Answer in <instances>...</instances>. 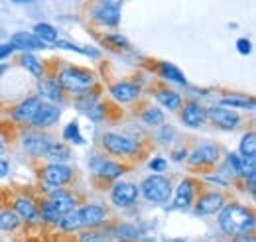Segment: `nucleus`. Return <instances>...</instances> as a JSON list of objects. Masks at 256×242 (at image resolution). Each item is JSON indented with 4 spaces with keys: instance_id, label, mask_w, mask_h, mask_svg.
Instances as JSON below:
<instances>
[{
    "instance_id": "obj_20",
    "label": "nucleus",
    "mask_w": 256,
    "mask_h": 242,
    "mask_svg": "<svg viewBox=\"0 0 256 242\" xmlns=\"http://www.w3.org/2000/svg\"><path fill=\"white\" fill-rule=\"evenodd\" d=\"M193 201V182L192 180H184L180 183L178 191H176V207L178 209H186L190 207Z\"/></svg>"
},
{
    "instance_id": "obj_13",
    "label": "nucleus",
    "mask_w": 256,
    "mask_h": 242,
    "mask_svg": "<svg viewBox=\"0 0 256 242\" xmlns=\"http://www.w3.org/2000/svg\"><path fill=\"white\" fill-rule=\"evenodd\" d=\"M40 104H42L40 96H30V98L22 100V102H20V104L14 108V112H12L14 120H18V122H32L34 114L38 112Z\"/></svg>"
},
{
    "instance_id": "obj_33",
    "label": "nucleus",
    "mask_w": 256,
    "mask_h": 242,
    "mask_svg": "<svg viewBox=\"0 0 256 242\" xmlns=\"http://www.w3.org/2000/svg\"><path fill=\"white\" fill-rule=\"evenodd\" d=\"M64 138L73 142V144H83V136L79 132V124L77 122H69L64 130Z\"/></svg>"
},
{
    "instance_id": "obj_40",
    "label": "nucleus",
    "mask_w": 256,
    "mask_h": 242,
    "mask_svg": "<svg viewBox=\"0 0 256 242\" xmlns=\"http://www.w3.org/2000/svg\"><path fill=\"white\" fill-rule=\"evenodd\" d=\"M106 42H112L120 48H128V40H124L122 36H106Z\"/></svg>"
},
{
    "instance_id": "obj_9",
    "label": "nucleus",
    "mask_w": 256,
    "mask_h": 242,
    "mask_svg": "<svg viewBox=\"0 0 256 242\" xmlns=\"http://www.w3.org/2000/svg\"><path fill=\"white\" fill-rule=\"evenodd\" d=\"M60 116H62V110L58 106L44 104L42 102L40 108H38V112L34 114L32 126L34 128H48V126H52V124H56V122L60 120Z\"/></svg>"
},
{
    "instance_id": "obj_25",
    "label": "nucleus",
    "mask_w": 256,
    "mask_h": 242,
    "mask_svg": "<svg viewBox=\"0 0 256 242\" xmlns=\"http://www.w3.org/2000/svg\"><path fill=\"white\" fill-rule=\"evenodd\" d=\"M160 73L164 79H168V81H174V83H180V85H186V75L176 67V65H172V63H160Z\"/></svg>"
},
{
    "instance_id": "obj_43",
    "label": "nucleus",
    "mask_w": 256,
    "mask_h": 242,
    "mask_svg": "<svg viewBox=\"0 0 256 242\" xmlns=\"http://www.w3.org/2000/svg\"><path fill=\"white\" fill-rule=\"evenodd\" d=\"M6 174H8V164L0 160V178H6Z\"/></svg>"
},
{
    "instance_id": "obj_34",
    "label": "nucleus",
    "mask_w": 256,
    "mask_h": 242,
    "mask_svg": "<svg viewBox=\"0 0 256 242\" xmlns=\"http://www.w3.org/2000/svg\"><path fill=\"white\" fill-rule=\"evenodd\" d=\"M42 216L48 220V222H60L62 220V214H60V211L48 201V203H44L42 205Z\"/></svg>"
},
{
    "instance_id": "obj_4",
    "label": "nucleus",
    "mask_w": 256,
    "mask_h": 242,
    "mask_svg": "<svg viewBox=\"0 0 256 242\" xmlns=\"http://www.w3.org/2000/svg\"><path fill=\"white\" fill-rule=\"evenodd\" d=\"M102 148L112 154V156H132L140 150V144L128 136L122 134H114V132H108L102 136Z\"/></svg>"
},
{
    "instance_id": "obj_29",
    "label": "nucleus",
    "mask_w": 256,
    "mask_h": 242,
    "mask_svg": "<svg viewBox=\"0 0 256 242\" xmlns=\"http://www.w3.org/2000/svg\"><path fill=\"white\" fill-rule=\"evenodd\" d=\"M256 154V140H254V132H248L242 136L240 140V156L242 158H254Z\"/></svg>"
},
{
    "instance_id": "obj_11",
    "label": "nucleus",
    "mask_w": 256,
    "mask_h": 242,
    "mask_svg": "<svg viewBox=\"0 0 256 242\" xmlns=\"http://www.w3.org/2000/svg\"><path fill=\"white\" fill-rule=\"evenodd\" d=\"M224 205V197L221 193H207V195H203L201 199H199V203H197V207H195V211L197 214H215V212H219L223 209Z\"/></svg>"
},
{
    "instance_id": "obj_15",
    "label": "nucleus",
    "mask_w": 256,
    "mask_h": 242,
    "mask_svg": "<svg viewBox=\"0 0 256 242\" xmlns=\"http://www.w3.org/2000/svg\"><path fill=\"white\" fill-rule=\"evenodd\" d=\"M217 160H219V150L213 144H203L201 148H197L190 156V162H192L193 166H203V164L209 166V164H215Z\"/></svg>"
},
{
    "instance_id": "obj_39",
    "label": "nucleus",
    "mask_w": 256,
    "mask_h": 242,
    "mask_svg": "<svg viewBox=\"0 0 256 242\" xmlns=\"http://www.w3.org/2000/svg\"><path fill=\"white\" fill-rule=\"evenodd\" d=\"M236 48H238V52H240L242 56L250 54V42H248V40H238V42H236Z\"/></svg>"
},
{
    "instance_id": "obj_8",
    "label": "nucleus",
    "mask_w": 256,
    "mask_h": 242,
    "mask_svg": "<svg viewBox=\"0 0 256 242\" xmlns=\"http://www.w3.org/2000/svg\"><path fill=\"white\" fill-rule=\"evenodd\" d=\"M52 146V138L40 132H32L24 136V150L32 154L34 158H46V154Z\"/></svg>"
},
{
    "instance_id": "obj_3",
    "label": "nucleus",
    "mask_w": 256,
    "mask_h": 242,
    "mask_svg": "<svg viewBox=\"0 0 256 242\" xmlns=\"http://www.w3.org/2000/svg\"><path fill=\"white\" fill-rule=\"evenodd\" d=\"M142 193L150 203H166L172 197V185L162 176H150L142 183Z\"/></svg>"
},
{
    "instance_id": "obj_32",
    "label": "nucleus",
    "mask_w": 256,
    "mask_h": 242,
    "mask_svg": "<svg viewBox=\"0 0 256 242\" xmlns=\"http://www.w3.org/2000/svg\"><path fill=\"white\" fill-rule=\"evenodd\" d=\"M22 65L32 73L34 77H42V73H44L42 63L38 61V58H34L32 54H24V58H22Z\"/></svg>"
},
{
    "instance_id": "obj_38",
    "label": "nucleus",
    "mask_w": 256,
    "mask_h": 242,
    "mask_svg": "<svg viewBox=\"0 0 256 242\" xmlns=\"http://www.w3.org/2000/svg\"><path fill=\"white\" fill-rule=\"evenodd\" d=\"M118 234H122V236H126V238H136V236H138V230L132 228V226H120V228H118Z\"/></svg>"
},
{
    "instance_id": "obj_37",
    "label": "nucleus",
    "mask_w": 256,
    "mask_h": 242,
    "mask_svg": "<svg viewBox=\"0 0 256 242\" xmlns=\"http://www.w3.org/2000/svg\"><path fill=\"white\" fill-rule=\"evenodd\" d=\"M166 166H168V162H166L164 158H156V160L150 162V170H152V172H164Z\"/></svg>"
},
{
    "instance_id": "obj_23",
    "label": "nucleus",
    "mask_w": 256,
    "mask_h": 242,
    "mask_svg": "<svg viewBox=\"0 0 256 242\" xmlns=\"http://www.w3.org/2000/svg\"><path fill=\"white\" fill-rule=\"evenodd\" d=\"M38 91H40L42 96H46L48 100H60V98H62V87H60L56 81H52V79L40 81Z\"/></svg>"
},
{
    "instance_id": "obj_47",
    "label": "nucleus",
    "mask_w": 256,
    "mask_h": 242,
    "mask_svg": "<svg viewBox=\"0 0 256 242\" xmlns=\"http://www.w3.org/2000/svg\"><path fill=\"white\" fill-rule=\"evenodd\" d=\"M142 242H152V240H142Z\"/></svg>"
},
{
    "instance_id": "obj_22",
    "label": "nucleus",
    "mask_w": 256,
    "mask_h": 242,
    "mask_svg": "<svg viewBox=\"0 0 256 242\" xmlns=\"http://www.w3.org/2000/svg\"><path fill=\"white\" fill-rule=\"evenodd\" d=\"M14 209H16V214H18L20 218H26V220H38V211H36V207H34V203L30 201V199H24V197L16 199Z\"/></svg>"
},
{
    "instance_id": "obj_44",
    "label": "nucleus",
    "mask_w": 256,
    "mask_h": 242,
    "mask_svg": "<svg viewBox=\"0 0 256 242\" xmlns=\"http://www.w3.org/2000/svg\"><path fill=\"white\" fill-rule=\"evenodd\" d=\"M186 156H188V152H186V148H184V150L174 152V160H178V162H180V160H184Z\"/></svg>"
},
{
    "instance_id": "obj_21",
    "label": "nucleus",
    "mask_w": 256,
    "mask_h": 242,
    "mask_svg": "<svg viewBox=\"0 0 256 242\" xmlns=\"http://www.w3.org/2000/svg\"><path fill=\"white\" fill-rule=\"evenodd\" d=\"M156 98H158V102H160L162 106H166L168 110H178V108L182 106V96L176 91H166V89H162V91L156 92Z\"/></svg>"
},
{
    "instance_id": "obj_17",
    "label": "nucleus",
    "mask_w": 256,
    "mask_h": 242,
    "mask_svg": "<svg viewBox=\"0 0 256 242\" xmlns=\"http://www.w3.org/2000/svg\"><path fill=\"white\" fill-rule=\"evenodd\" d=\"M93 168H95L96 174L100 178H104V180H116V178H120L124 174L122 166H118L114 162H108V160H100V158L93 162Z\"/></svg>"
},
{
    "instance_id": "obj_10",
    "label": "nucleus",
    "mask_w": 256,
    "mask_h": 242,
    "mask_svg": "<svg viewBox=\"0 0 256 242\" xmlns=\"http://www.w3.org/2000/svg\"><path fill=\"white\" fill-rule=\"evenodd\" d=\"M207 118H211L213 124H217L219 128H224V130H232L238 126V114L228 110V108H209L207 110Z\"/></svg>"
},
{
    "instance_id": "obj_46",
    "label": "nucleus",
    "mask_w": 256,
    "mask_h": 242,
    "mask_svg": "<svg viewBox=\"0 0 256 242\" xmlns=\"http://www.w3.org/2000/svg\"><path fill=\"white\" fill-rule=\"evenodd\" d=\"M4 154V146H2V142H0V156Z\"/></svg>"
},
{
    "instance_id": "obj_36",
    "label": "nucleus",
    "mask_w": 256,
    "mask_h": 242,
    "mask_svg": "<svg viewBox=\"0 0 256 242\" xmlns=\"http://www.w3.org/2000/svg\"><path fill=\"white\" fill-rule=\"evenodd\" d=\"M79 242H104V236L100 232H83L79 236Z\"/></svg>"
},
{
    "instance_id": "obj_26",
    "label": "nucleus",
    "mask_w": 256,
    "mask_h": 242,
    "mask_svg": "<svg viewBox=\"0 0 256 242\" xmlns=\"http://www.w3.org/2000/svg\"><path fill=\"white\" fill-rule=\"evenodd\" d=\"M69 156H71L69 148L65 144H58V142H52L50 150L46 154V158L54 160V164H64L65 160H69Z\"/></svg>"
},
{
    "instance_id": "obj_12",
    "label": "nucleus",
    "mask_w": 256,
    "mask_h": 242,
    "mask_svg": "<svg viewBox=\"0 0 256 242\" xmlns=\"http://www.w3.org/2000/svg\"><path fill=\"white\" fill-rule=\"evenodd\" d=\"M10 46L14 48V50H22V52H34V50H44L46 46H44V42H40L34 34H28V32H18V34H14L12 36V40H10Z\"/></svg>"
},
{
    "instance_id": "obj_35",
    "label": "nucleus",
    "mask_w": 256,
    "mask_h": 242,
    "mask_svg": "<svg viewBox=\"0 0 256 242\" xmlns=\"http://www.w3.org/2000/svg\"><path fill=\"white\" fill-rule=\"evenodd\" d=\"M226 168L230 170L232 176H242V162L236 154H228L226 156Z\"/></svg>"
},
{
    "instance_id": "obj_2",
    "label": "nucleus",
    "mask_w": 256,
    "mask_h": 242,
    "mask_svg": "<svg viewBox=\"0 0 256 242\" xmlns=\"http://www.w3.org/2000/svg\"><path fill=\"white\" fill-rule=\"evenodd\" d=\"M93 85V73L79 69V67H67L60 73V87L71 92H85Z\"/></svg>"
},
{
    "instance_id": "obj_31",
    "label": "nucleus",
    "mask_w": 256,
    "mask_h": 242,
    "mask_svg": "<svg viewBox=\"0 0 256 242\" xmlns=\"http://www.w3.org/2000/svg\"><path fill=\"white\" fill-rule=\"evenodd\" d=\"M142 122L148 126H162L164 124V112L156 106H150L144 114H142Z\"/></svg>"
},
{
    "instance_id": "obj_28",
    "label": "nucleus",
    "mask_w": 256,
    "mask_h": 242,
    "mask_svg": "<svg viewBox=\"0 0 256 242\" xmlns=\"http://www.w3.org/2000/svg\"><path fill=\"white\" fill-rule=\"evenodd\" d=\"M60 226L67 230V232H73V230H77V228H81L83 226V222H81V214L79 211H71L64 214L62 216V220H60Z\"/></svg>"
},
{
    "instance_id": "obj_6",
    "label": "nucleus",
    "mask_w": 256,
    "mask_h": 242,
    "mask_svg": "<svg viewBox=\"0 0 256 242\" xmlns=\"http://www.w3.org/2000/svg\"><path fill=\"white\" fill-rule=\"evenodd\" d=\"M138 195H140V189L130 182L116 183L112 187V191H110V199H112V203L116 207H130V205H134Z\"/></svg>"
},
{
    "instance_id": "obj_14",
    "label": "nucleus",
    "mask_w": 256,
    "mask_h": 242,
    "mask_svg": "<svg viewBox=\"0 0 256 242\" xmlns=\"http://www.w3.org/2000/svg\"><path fill=\"white\" fill-rule=\"evenodd\" d=\"M205 118H207V110H205L201 104L190 102V104L184 106V112H182L184 124H188V126H192V128H197V126H201V124L205 122Z\"/></svg>"
},
{
    "instance_id": "obj_41",
    "label": "nucleus",
    "mask_w": 256,
    "mask_h": 242,
    "mask_svg": "<svg viewBox=\"0 0 256 242\" xmlns=\"http://www.w3.org/2000/svg\"><path fill=\"white\" fill-rule=\"evenodd\" d=\"M12 52H14V48H12L10 44H0V60L8 58V56H10Z\"/></svg>"
},
{
    "instance_id": "obj_5",
    "label": "nucleus",
    "mask_w": 256,
    "mask_h": 242,
    "mask_svg": "<svg viewBox=\"0 0 256 242\" xmlns=\"http://www.w3.org/2000/svg\"><path fill=\"white\" fill-rule=\"evenodd\" d=\"M93 18L102 26H118L120 22V2H98L93 10Z\"/></svg>"
},
{
    "instance_id": "obj_1",
    "label": "nucleus",
    "mask_w": 256,
    "mask_h": 242,
    "mask_svg": "<svg viewBox=\"0 0 256 242\" xmlns=\"http://www.w3.org/2000/svg\"><path fill=\"white\" fill-rule=\"evenodd\" d=\"M219 224H221L224 234H228V236L248 234L254 228V214L246 207L226 205L219 214Z\"/></svg>"
},
{
    "instance_id": "obj_24",
    "label": "nucleus",
    "mask_w": 256,
    "mask_h": 242,
    "mask_svg": "<svg viewBox=\"0 0 256 242\" xmlns=\"http://www.w3.org/2000/svg\"><path fill=\"white\" fill-rule=\"evenodd\" d=\"M221 106H230V108H248L252 110L254 108V100L252 98H246V96H238V94H232V96H223L219 100Z\"/></svg>"
},
{
    "instance_id": "obj_19",
    "label": "nucleus",
    "mask_w": 256,
    "mask_h": 242,
    "mask_svg": "<svg viewBox=\"0 0 256 242\" xmlns=\"http://www.w3.org/2000/svg\"><path fill=\"white\" fill-rule=\"evenodd\" d=\"M58 211L60 214L64 216L67 212L73 211V207H75V197L71 195V193H67V191H62V189H58L56 193H52V201H50Z\"/></svg>"
},
{
    "instance_id": "obj_7",
    "label": "nucleus",
    "mask_w": 256,
    "mask_h": 242,
    "mask_svg": "<svg viewBox=\"0 0 256 242\" xmlns=\"http://www.w3.org/2000/svg\"><path fill=\"white\" fill-rule=\"evenodd\" d=\"M42 178H44V182L48 183V185H52V187H62V185L71 182L73 170L69 166H65V164H50V166L44 168Z\"/></svg>"
},
{
    "instance_id": "obj_45",
    "label": "nucleus",
    "mask_w": 256,
    "mask_h": 242,
    "mask_svg": "<svg viewBox=\"0 0 256 242\" xmlns=\"http://www.w3.org/2000/svg\"><path fill=\"white\" fill-rule=\"evenodd\" d=\"M4 71H6V67H4V65H0V75H2Z\"/></svg>"
},
{
    "instance_id": "obj_30",
    "label": "nucleus",
    "mask_w": 256,
    "mask_h": 242,
    "mask_svg": "<svg viewBox=\"0 0 256 242\" xmlns=\"http://www.w3.org/2000/svg\"><path fill=\"white\" fill-rule=\"evenodd\" d=\"M20 224V216L12 211L0 212V230H14Z\"/></svg>"
},
{
    "instance_id": "obj_18",
    "label": "nucleus",
    "mask_w": 256,
    "mask_h": 242,
    "mask_svg": "<svg viewBox=\"0 0 256 242\" xmlns=\"http://www.w3.org/2000/svg\"><path fill=\"white\" fill-rule=\"evenodd\" d=\"M110 94H112L116 100H120V102H130V100H134V98L140 94V87L134 85V83L122 81V83H116V85L110 89Z\"/></svg>"
},
{
    "instance_id": "obj_42",
    "label": "nucleus",
    "mask_w": 256,
    "mask_h": 242,
    "mask_svg": "<svg viewBox=\"0 0 256 242\" xmlns=\"http://www.w3.org/2000/svg\"><path fill=\"white\" fill-rule=\"evenodd\" d=\"M232 242H254V236L248 232V234H238V236H232Z\"/></svg>"
},
{
    "instance_id": "obj_48",
    "label": "nucleus",
    "mask_w": 256,
    "mask_h": 242,
    "mask_svg": "<svg viewBox=\"0 0 256 242\" xmlns=\"http://www.w3.org/2000/svg\"><path fill=\"white\" fill-rule=\"evenodd\" d=\"M120 242H122V240H120Z\"/></svg>"
},
{
    "instance_id": "obj_27",
    "label": "nucleus",
    "mask_w": 256,
    "mask_h": 242,
    "mask_svg": "<svg viewBox=\"0 0 256 242\" xmlns=\"http://www.w3.org/2000/svg\"><path fill=\"white\" fill-rule=\"evenodd\" d=\"M34 36L40 40V42H58V30L52 26V24H36L34 28Z\"/></svg>"
},
{
    "instance_id": "obj_16",
    "label": "nucleus",
    "mask_w": 256,
    "mask_h": 242,
    "mask_svg": "<svg viewBox=\"0 0 256 242\" xmlns=\"http://www.w3.org/2000/svg\"><path fill=\"white\" fill-rule=\"evenodd\" d=\"M79 214H81L83 226H96V224L104 222V218H106V211L100 205H85L79 211Z\"/></svg>"
}]
</instances>
